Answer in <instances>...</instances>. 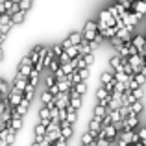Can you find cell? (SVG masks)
<instances>
[{
    "label": "cell",
    "instance_id": "obj_17",
    "mask_svg": "<svg viewBox=\"0 0 146 146\" xmlns=\"http://www.w3.org/2000/svg\"><path fill=\"white\" fill-rule=\"evenodd\" d=\"M120 59H122V57L118 56V54H115V56H111V57H109V65H111V67L115 68V67H117L118 63H120Z\"/></svg>",
    "mask_w": 146,
    "mask_h": 146
},
{
    "label": "cell",
    "instance_id": "obj_12",
    "mask_svg": "<svg viewBox=\"0 0 146 146\" xmlns=\"http://www.w3.org/2000/svg\"><path fill=\"white\" fill-rule=\"evenodd\" d=\"M107 115V107L106 106H102V104H96V107H94V115L93 117H96V118H100L102 120L104 117Z\"/></svg>",
    "mask_w": 146,
    "mask_h": 146
},
{
    "label": "cell",
    "instance_id": "obj_11",
    "mask_svg": "<svg viewBox=\"0 0 146 146\" xmlns=\"http://www.w3.org/2000/svg\"><path fill=\"white\" fill-rule=\"evenodd\" d=\"M9 126L11 129H15V131H19V129L22 128V117H19V115H15V117L9 118Z\"/></svg>",
    "mask_w": 146,
    "mask_h": 146
},
{
    "label": "cell",
    "instance_id": "obj_19",
    "mask_svg": "<svg viewBox=\"0 0 146 146\" xmlns=\"http://www.w3.org/2000/svg\"><path fill=\"white\" fill-rule=\"evenodd\" d=\"M67 143H68V139H67V137H63V135H59L56 141H54V144H56V146H65Z\"/></svg>",
    "mask_w": 146,
    "mask_h": 146
},
{
    "label": "cell",
    "instance_id": "obj_1",
    "mask_svg": "<svg viewBox=\"0 0 146 146\" xmlns=\"http://www.w3.org/2000/svg\"><path fill=\"white\" fill-rule=\"evenodd\" d=\"M96 33H98V30H96V22H94V21H87V22H85V26H83V30H82V37H83L85 41H93Z\"/></svg>",
    "mask_w": 146,
    "mask_h": 146
},
{
    "label": "cell",
    "instance_id": "obj_9",
    "mask_svg": "<svg viewBox=\"0 0 146 146\" xmlns=\"http://www.w3.org/2000/svg\"><path fill=\"white\" fill-rule=\"evenodd\" d=\"M143 107H144V102H143V100H135V102L129 106V113L128 115H139L141 111H143Z\"/></svg>",
    "mask_w": 146,
    "mask_h": 146
},
{
    "label": "cell",
    "instance_id": "obj_18",
    "mask_svg": "<svg viewBox=\"0 0 146 146\" xmlns=\"http://www.w3.org/2000/svg\"><path fill=\"white\" fill-rule=\"evenodd\" d=\"M131 94H133V96H135V100H141V98H143V85L135 87V89L131 91Z\"/></svg>",
    "mask_w": 146,
    "mask_h": 146
},
{
    "label": "cell",
    "instance_id": "obj_16",
    "mask_svg": "<svg viewBox=\"0 0 146 146\" xmlns=\"http://www.w3.org/2000/svg\"><path fill=\"white\" fill-rule=\"evenodd\" d=\"M93 141H94V137H93V135H91V133H89V131H87V133H85V135H83V137H82V144H85V146H87V144H93Z\"/></svg>",
    "mask_w": 146,
    "mask_h": 146
},
{
    "label": "cell",
    "instance_id": "obj_7",
    "mask_svg": "<svg viewBox=\"0 0 146 146\" xmlns=\"http://www.w3.org/2000/svg\"><path fill=\"white\" fill-rule=\"evenodd\" d=\"M100 124H102V120H100V118H96V117H93V120L89 122V133H91L93 137H96V135H98Z\"/></svg>",
    "mask_w": 146,
    "mask_h": 146
},
{
    "label": "cell",
    "instance_id": "obj_3",
    "mask_svg": "<svg viewBox=\"0 0 146 146\" xmlns=\"http://www.w3.org/2000/svg\"><path fill=\"white\" fill-rule=\"evenodd\" d=\"M82 39H83V37H82V32H72L70 35H68L67 39L61 43V46H63V50H65V48H68V46H74V44H78Z\"/></svg>",
    "mask_w": 146,
    "mask_h": 146
},
{
    "label": "cell",
    "instance_id": "obj_2",
    "mask_svg": "<svg viewBox=\"0 0 146 146\" xmlns=\"http://www.w3.org/2000/svg\"><path fill=\"white\" fill-rule=\"evenodd\" d=\"M32 68H33V63L30 61V56H24V57L21 59V63H19L17 74H19V76H24V78H28L30 72H32Z\"/></svg>",
    "mask_w": 146,
    "mask_h": 146
},
{
    "label": "cell",
    "instance_id": "obj_14",
    "mask_svg": "<svg viewBox=\"0 0 146 146\" xmlns=\"http://www.w3.org/2000/svg\"><path fill=\"white\" fill-rule=\"evenodd\" d=\"M9 91H11V85L0 78V93H2V96H7V94H9Z\"/></svg>",
    "mask_w": 146,
    "mask_h": 146
},
{
    "label": "cell",
    "instance_id": "obj_6",
    "mask_svg": "<svg viewBox=\"0 0 146 146\" xmlns=\"http://www.w3.org/2000/svg\"><path fill=\"white\" fill-rule=\"evenodd\" d=\"M26 13H28V11H24V9L15 11V13L11 15V24H13V26L22 24V22H24V19H26Z\"/></svg>",
    "mask_w": 146,
    "mask_h": 146
},
{
    "label": "cell",
    "instance_id": "obj_8",
    "mask_svg": "<svg viewBox=\"0 0 146 146\" xmlns=\"http://www.w3.org/2000/svg\"><path fill=\"white\" fill-rule=\"evenodd\" d=\"M131 9L137 11V13H141V15H144L146 13V0H133Z\"/></svg>",
    "mask_w": 146,
    "mask_h": 146
},
{
    "label": "cell",
    "instance_id": "obj_10",
    "mask_svg": "<svg viewBox=\"0 0 146 146\" xmlns=\"http://www.w3.org/2000/svg\"><path fill=\"white\" fill-rule=\"evenodd\" d=\"M68 106L74 107V109H80V106H82V94L70 93V102H68Z\"/></svg>",
    "mask_w": 146,
    "mask_h": 146
},
{
    "label": "cell",
    "instance_id": "obj_15",
    "mask_svg": "<svg viewBox=\"0 0 146 146\" xmlns=\"http://www.w3.org/2000/svg\"><path fill=\"white\" fill-rule=\"evenodd\" d=\"M32 2H33V0H19V7L24 9V11H28L30 7H32Z\"/></svg>",
    "mask_w": 146,
    "mask_h": 146
},
{
    "label": "cell",
    "instance_id": "obj_21",
    "mask_svg": "<svg viewBox=\"0 0 146 146\" xmlns=\"http://www.w3.org/2000/svg\"><path fill=\"white\" fill-rule=\"evenodd\" d=\"M2 56H4V52H2V46H0V61H2Z\"/></svg>",
    "mask_w": 146,
    "mask_h": 146
},
{
    "label": "cell",
    "instance_id": "obj_5",
    "mask_svg": "<svg viewBox=\"0 0 146 146\" xmlns=\"http://www.w3.org/2000/svg\"><path fill=\"white\" fill-rule=\"evenodd\" d=\"M44 135H46V126L39 122V124L35 126V137H33V144H41V141H43Z\"/></svg>",
    "mask_w": 146,
    "mask_h": 146
},
{
    "label": "cell",
    "instance_id": "obj_13",
    "mask_svg": "<svg viewBox=\"0 0 146 146\" xmlns=\"http://www.w3.org/2000/svg\"><path fill=\"white\" fill-rule=\"evenodd\" d=\"M113 82V70H106L102 76H100V83L102 85H107V83Z\"/></svg>",
    "mask_w": 146,
    "mask_h": 146
},
{
    "label": "cell",
    "instance_id": "obj_22",
    "mask_svg": "<svg viewBox=\"0 0 146 146\" xmlns=\"http://www.w3.org/2000/svg\"><path fill=\"white\" fill-rule=\"evenodd\" d=\"M117 2H120V4H122V2H124V0H117Z\"/></svg>",
    "mask_w": 146,
    "mask_h": 146
},
{
    "label": "cell",
    "instance_id": "obj_4",
    "mask_svg": "<svg viewBox=\"0 0 146 146\" xmlns=\"http://www.w3.org/2000/svg\"><path fill=\"white\" fill-rule=\"evenodd\" d=\"M131 44L137 48V52L143 56V54L146 52V41H144V35H137V37H133L131 39Z\"/></svg>",
    "mask_w": 146,
    "mask_h": 146
},
{
    "label": "cell",
    "instance_id": "obj_20",
    "mask_svg": "<svg viewBox=\"0 0 146 146\" xmlns=\"http://www.w3.org/2000/svg\"><path fill=\"white\" fill-rule=\"evenodd\" d=\"M137 135H139V139L143 141V139H146V126H143V128L137 131Z\"/></svg>",
    "mask_w": 146,
    "mask_h": 146
},
{
    "label": "cell",
    "instance_id": "obj_23",
    "mask_svg": "<svg viewBox=\"0 0 146 146\" xmlns=\"http://www.w3.org/2000/svg\"><path fill=\"white\" fill-rule=\"evenodd\" d=\"M128 2H133V0H128Z\"/></svg>",
    "mask_w": 146,
    "mask_h": 146
}]
</instances>
